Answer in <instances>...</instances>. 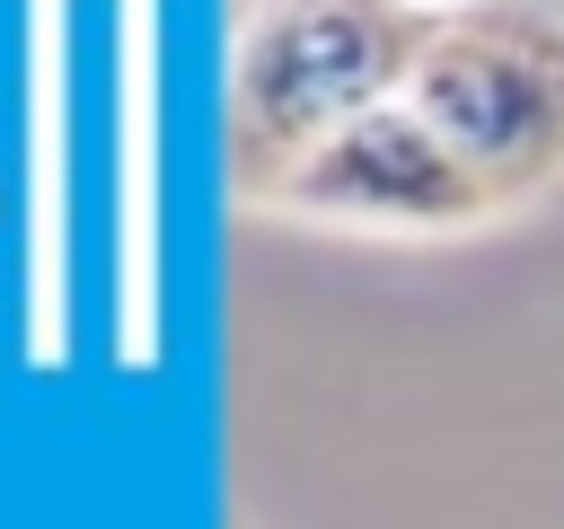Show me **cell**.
I'll return each instance as SVG.
<instances>
[{
  "label": "cell",
  "instance_id": "cell-1",
  "mask_svg": "<svg viewBox=\"0 0 564 529\" xmlns=\"http://www.w3.org/2000/svg\"><path fill=\"white\" fill-rule=\"evenodd\" d=\"M432 0H229V176L264 203L317 141L388 106L423 53Z\"/></svg>",
  "mask_w": 564,
  "mask_h": 529
},
{
  "label": "cell",
  "instance_id": "cell-2",
  "mask_svg": "<svg viewBox=\"0 0 564 529\" xmlns=\"http://www.w3.org/2000/svg\"><path fill=\"white\" fill-rule=\"evenodd\" d=\"M449 159L529 212L564 185V9L555 0H432L423 53L397 88Z\"/></svg>",
  "mask_w": 564,
  "mask_h": 529
},
{
  "label": "cell",
  "instance_id": "cell-3",
  "mask_svg": "<svg viewBox=\"0 0 564 529\" xmlns=\"http://www.w3.org/2000/svg\"><path fill=\"white\" fill-rule=\"evenodd\" d=\"M264 212L308 220V229H352V238H476V229L511 220L405 97H388V106L352 115L335 141H317L264 194Z\"/></svg>",
  "mask_w": 564,
  "mask_h": 529
}]
</instances>
